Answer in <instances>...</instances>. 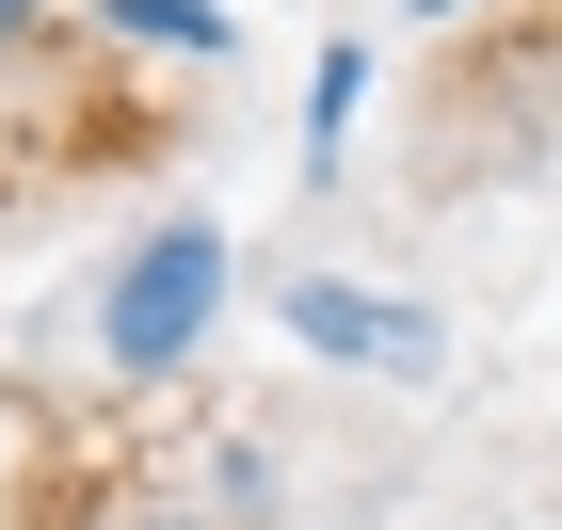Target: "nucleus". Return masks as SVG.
Listing matches in <instances>:
<instances>
[{
    "label": "nucleus",
    "instance_id": "obj_1",
    "mask_svg": "<svg viewBox=\"0 0 562 530\" xmlns=\"http://www.w3.org/2000/svg\"><path fill=\"white\" fill-rule=\"evenodd\" d=\"M210 322H225V225L177 210V225H145L130 258H113V290H97V370H113V386H161Z\"/></svg>",
    "mask_w": 562,
    "mask_h": 530
},
{
    "label": "nucleus",
    "instance_id": "obj_2",
    "mask_svg": "<svg viewBox=\"0 0 562 530\" xmlns=\"http://www.w3.org/2000/svg\"><path fill=\"white\" fill-rule=\"evenodd\" d=\"M273 322H290L305 353H338V370H386V386H434V370H450V322L402 306V290H353V273H290Z\"/></svg>",
    "mask_w": 562,
    "mask_h": 530
},
{
    "label": "nucleus",
    "instance_id": "obj_3",
    "mask_svg": "<svg viewBox=\"0 0 562 530\" xmlns=\"http://www.w3.org/2000/svg\"><path fill=\"white\" fill-rule=\"evenodd\" d=\"M81 33H97V48H145V65H225L241 16H225V0H97Z\"/></svg>",
    "mask_w": 562,
    "mask_h": 530
},
{
    "label": "nucleus",
    "instance_id": "obj_4",
    "mask_svg": "<svg viewBox=\"0 0 562 530\" xmlns=\"http://www.w3.org/2000/svg\"><path fill=\"white\" fill-rule=\"evenodd\" d=\"M353 113H370V33H338V48H322V65H305V177H338Z\"/></svg>",
    "mask_w": 562,
    "mask_h": 530
},
{
    "label": "nucleus",
    "instance_id": "obj_5",
    "mask_svg": "<svg viewBox=\"0 0 562 530\" xmlns=\"http://www.w3.org/2000/svg\"><path fill=\"white\" fill-rule=\"evenodd\" d=\"M48 48V0H0V65H33Z\"/></svg>",
    "mask_w": 562,
    "mask_h": 530
},
{
    "label": "nucleus",
    "instance_id": "obj_6",
    "mask_svg": "<svg viewBox=\"0 0 562 530\" xmlns=\"http://www.w3.org/2000/svg\"><path fill=\"white\" fill-rule=\"evenodd\" d=\"M386 16H402V33H434V16H467V0H386Z\"/></svg>",
    "mask_w": 562,
    "mask_h": 530
}]
</instances>
